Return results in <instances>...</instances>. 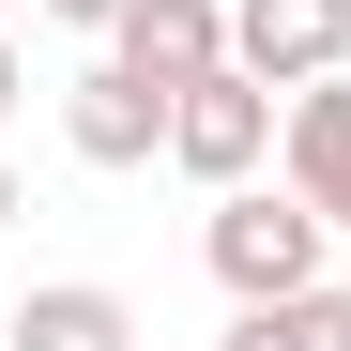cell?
I'll return each instance as SVG.
<instances>
[{
  "instance_id": "obj_1",
  "label": "cell",
  "mask_w": 351,
  "mask_h": 351,
  "mask_svg": "<svg viewBox=\"0 0 351 351\" xmlns=\"http://www.w3.org/2000/svg\"><path fill=\"white\" fill-rule=\"evenodd\" d=\"M199 260H214V290L229 306H275V290H321V260H336V214L290 184H214V229H199Z\"/></svg>"
},
{
  "instance_id": "obj_2",
  "label": "cell",
  "mask_w": 351,
  "mask_h": 351,
  "mask_svg": "<svg viewBox=\"0 0 351 351\" xmlns=\"http://www.w3.org/2000/svg\"><path fill=\"white\" fill-rule=\"evenodd\" d=\"M275 138H290V92L245 77V62H214V77L168 92V168H184V184H260Z\"/></svg>"
},
{
  "instance_id": "obj_3",
  "label": "cell",
  "mask_w": 351,
  "mask_h": 351,
  "mask_svg": "<svg viewBox=\"0 0 351 351\" xmlns=\"http://www.w3.org/2000/svg\"><path fill=\"white\" fill-rule=\"evenodd\" d=\"M62 153L77 168H153L168 153V77H138L123 46H107L92 77H62Z\"/></svg>"
},
{
  "instance_id": "obj_4",
  "label": "cell",
  "mask_w": 351,
  "mask_h": 351,
  "mask_svg": "<svg viewBox=\"0 0 351 351\" xmlns=\"http://www.w3.org/2000/svg\"><path fill=\"white\" fill-rule=\"evenodd\" d=\"M229 62L275 77V92H306L351 62V0H229Z\"/></svg>"
},
{
  "instance_id": "obj_5",
  "label": "cell",
  "mask_w": 351,
  "mask_h": 351,
  "mask_svg": "<svg viewBox=\"0 0 351 351\" xmlns=\"http://www.w3.org/2000/svg\"><path fill=\"white\" fill-rule=\"evenodd\" d=\"M107 46H123L138 77L184 92V77H214V62H229V0H123V16H107Z\"/></svg>"
},
{
  "instance_id": "obj_6",
  "label": "cell",
  "mask_w": 351,
  "mask_h": 351,
  "mask_svg": "<svg viewBox=\"0 0 351 351\" xmlns=\"http://www.w3.org/2000/svg\"><path fill=\"white\" fill-rule=\"evenodd\" d=\"M0 336H16V351H138V306L107 275H46V290H16Z\"/></svg>"
},
{
  "instance_id": "obj_7",
  "label": "cell",
  "mask_w": 351,
  "mask_h": 351,
  "mask_svg": "<svg viewBox=\"0 0 351 351\" xmlns=\"http://www.w3.org/2000/svg\"><path fill=\"white\" fill-rule=\"evenodd\" d=\"M275 168H290V184L336 214V245H351V77H306V92H290V138H275Z\"/></svg>"
},
{
  "instance_id": "obj_8",
  "label": "cell",
  "mask_w": 351,
  "mask_h": 351,
  "mask_svg": "<svg viewBox=\"0 0 351 351\" xmlns=\"http://www.w3.org/2000/svg\"><path fill=\"white\" fill-rule=\"evenodd\" d=\"M214 351H351V290L321 275V290H275V306H229Z\"/></svg>"
},
{
  "instance_id": "obj_9",
  "label": "cell",
  "mask_w": 351,
  "mask_h": 351,
  "mask_svg": "<svg viewBox=\"0 0 351 351\" xmlns=\"http://www.w3.org/2000/svg\"><path fill=\"white\" fill-rule=\"evenodd\" d=\"M31 16H62V31H92V46H107V16H123V0H31Z\"/></svg>"
},
{
  "instance_id": "obj_10",
  "label": "cell",
  "mask_w": 351,
  "mask_h": 351,
  "mask_svg": "<svg viewBox=\"0 0 351 351\" xmlns=\"http://www.w3.org/2000/svg\"><path fill=\"white\" fill-rule=\"evenodd\" d=\"M16 92H31V62H16V31H0V123H16Z\"/></svg>"
},
{
  "instance_id": "obj_11",
  "label": "cell",
  "mask_w": 351,
  "mask_h": 351,
  "mask_svg": "<svg viewBox=\"0 0 351 351\" xmlns=\"http://www.w3.org/2000/svg\"><path fill=\"white\" fill-rule=\"evenodd\" d=\"M16 214H31V199H16V168H0V229H16Z\"/></svg>"
},
{
  "instance_id": "obj_12",
  "label": "cell",
  "mask_w": 351,
  "mask_h": 351,
  "mask_svg": "<svg viewBox=\"0 0 351 351\" xmlns=\"http://www.w3.org/2000/svg\"><path fill=\"white\" fill-rule=\"evenodd\" d=\"M0 16H16V0H0Z\"/></svg>"
}]
</instances>
